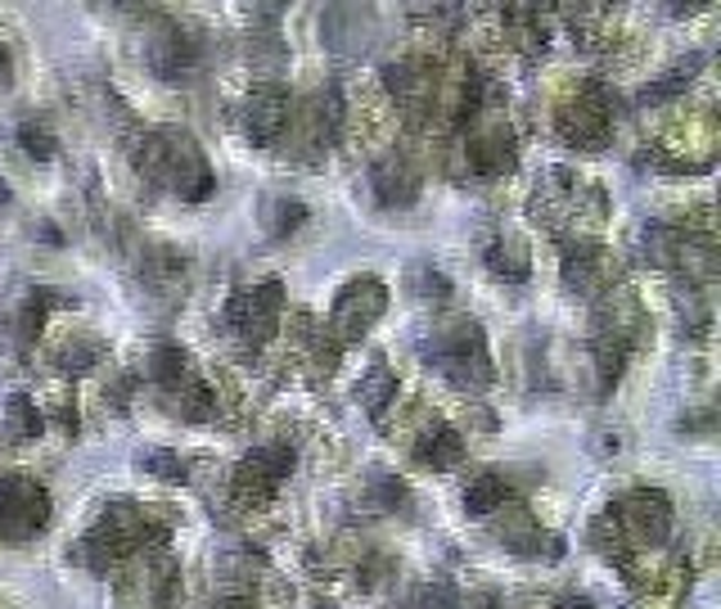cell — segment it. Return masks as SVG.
<instances>
[{
  "label": "cell",
  "instance_id": "obj_1",
  "mask_svg": "<svg viewBox=\"0 0 721 609\" xmlns=\"http://www.w3.org/2000/svg\"><path fill=\"white\" fill-rule=\"evenodd\" d=\"M45 514H51V505H45V492L36 483L10 479L0 488V537H10V542L32 537L45 524Z\"/></svg>",
  "mask_w": 721,
  "mask_h": 609
},
{
  "label": "cell",
  "instance_id": "obj_2",
  "mask_svg": "<svg viewBox=\"0 0 721 609\" xmlns=\"http://www.w3.org/2000/svg\"><path fill=\"white\" fill-rule=\"evenodd\" d=\"M613 524L622 533V542L632 546H649V542H663L667 524H671V510H667V497L663 492H636L618 505Z\"/></svg>",
  "mask_w": 721,
  "mask_h": 609
},
{
  "label": "cell",
  "instance_id": "obj_3",
  "mask_svg": "<svg viewBox=\"0 0 721 609\" xmlns=\"http://www.w3.org/2000/svg\"><path fill=\"white\" fill-rule=\"evenodd\" d=\"M383 303H389V294H383V285L374 275H365V280H352V285L339 294V303H334V325H339V335H361V330H370V325L379 320V312H383Z\"/></svg>",
  "mask_w": 721,
  "mask_h": 609
},
{
  "label": "cell",
  "instance_id": "obj_4",
  "mask_svg": "<svg viewBox=\"0 0 721 609\" xmlns=\"http://www.w3.org/2000/svg\"><path fill=\"white\" fill-rule=\"evenodd\" d=\"M230 320H234L244 335L266 339V335L275 330V320H280V285H275V280H266V285H253V290L239 294V298L230 303Z\"/></svg>",
  "mask_w": 721,
  "mask_h": 609
},
{
  "label": "cell",
  "instance_id": "obj_5",
  "mask_svg": "<svg viewBox=\"0 0 721 609\" xmlns=\"http://www.w3.org/2000/svg\"><path fill=\"white\" fill-rule=\"evenodd\" d=\"M559 131L572 140V145H600V135L609 131V105H604L600 90H587V96L564 105Z\"/></svg>",
  "mask_w": 721,
  "mask_h": 609
},
{
  "label": "cell",
  "instance_id": "obj_6",
  "mask_svg": "<svg viewBox=\"0 0 721 609\" xmlns=\"http://www.w3.org/2000/svg\"><path fill=\"white\" fill-rule=\"evenodd\" d=\"M288 127V100L275 96V90H262L258 100H249V131L262 140H275Z\"/></svg>",
  "mask_w": 721,
  "mask_h": 609
},
{
  "label": "cell",
  "instance_id": "obj_7",
  "mask_svg": "<svg viewBox=\"0 0 721 609\" xmlns=\"http://www.w3.org/2000/svg\"><path fill=\"white\" fill-rule=\"evenodd\" d=\"M465 456V443L456 429H428L419 438V460H428L433 470H451V465H460Z\"/></svg>",
  "mask_w": 721,
  "mask_h": 609
},
{
  "label": "cell",
  "instance_id": "obj_8",
  "mask_svg": "<svg viewBox=\"0 0 721 609\" xmlns=\"http://www.w3.org/2000/svg\"><path fill=\"white\" fill-rule=\"evenodd\" d=\"M415 191H419V181H415V172L406 163H383L379 167V195L389 204H411Z\"/></svg>",
  "mask_w": 721,
  "mask_h": 609
},
{
  "label": "cell",
  "instance_id": "obj_9",
  "mask_svg": "<svg viewBox=\"0 0 721 609\" xmlns=\"http://www.w3.org/2000/svg\"><path fill=\"white\" fill-rule=\"evenodd\" d=\"M393 393H397V380H393L389 366H374L365 380H361V402H365L370 411H383V402H389Z\"/></svg>",
  "mask_w": 721,
  "mask_h": 609
},
{
  "label": "cell",
  "instance_id": "obj_10",
  "mask_svg": "<svg viewBox=\"0 0 721 609\" xmlns=\"http://www.w3.org/2000/svg\"><path fill=\"white\" fill-rule=\"evenodd\" d=\"M465 501H469V510L473 514H488V510H496L501 501H505V483L496 479V475H483L469 492H465Z\"/></svg>",
  "mask_w": 721,
  "mask_h": 609
},
{
  "label": "cell",
  "instance_id": "obj_11",
  "mask_svg": "<svg viewBox=\"0 0 721 609\" xmlns=\"http://www.w3.org/2000/svg\"><path fill=\"white\" fill-rule=\"evenodd\" d=\"M492 267H496L501 275H510V280H523V275H527V249H523L518 240H496Z\"/></svg>",
  "mask_w": 721,
  "mask_h": 609
},
{
  "label": "cell",
  "instance_id": "obj_12",
  "mask_svg": "<svg viewBox=\"0 0 721 609\" xmlns=\"http://www.w3.org/2000/svg\"><path fill=\"white\" fill-rule=\"evenodd\" d=\"M0 204H6V185H0Z\"/></svg>",
  "mask_w": 721,
  "mask_h": 609
}]
</instances>
